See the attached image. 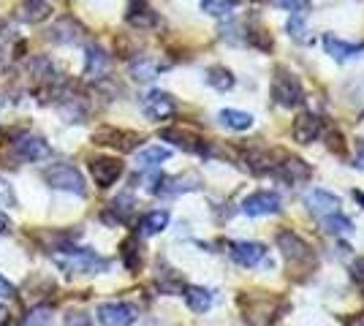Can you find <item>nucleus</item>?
<instances>
[{"mask_svg":"<svg viewBox=\"0 0 364 326\" xmlns=\"http://www.w3.org/2000/svg\"><path fill=\"white\" fill-rule=\"evenodd\" d=\"M350 269H353V272H350L353 278H356V280H364V261H356V264L350 266Z\"/></svg>","mask_w":364,"mask_h":326,"instance_id":"43","label":"nucleus"},{"mask_svg":"<svg viewBox=\"0 0 364 326\" xmlns=\"http://www.w3.org/2000/svg\"><path fill=\"white\" fill-rule=\"evenodd\" d=\"M44 183L55 190H65V193H74V196H87V183L82 177V171L71 166V163H55L44 171Z\"/></svg>","mask_w":364,"mask_h":326,"instance_id":"3","label":"nucleus"},{"mask_svg":"<svg viewBox=\"0 0 364 326\" xmlns=\"http://www.w3.org/2000/svg\"><path fill=\"white\" fill-rule=\"evenodd\" d=\"M283 210V202L277 193H269V190H258V193H250L242 202V212L247 217H264V215H274Z\"/></svg>","mask_w":364,"mask_h":326,"instance_id":"9","label":"nucleus"},{"mask_svg":"<svg viewBox=\"0 0 364 326\" xmlns=\"http://www.w3.org/2000/svg\"><path fill=\"white\" fill-rule=\"evenodd\" d=\"M158 286H161V291H166V294H177V291H182V278L174 275V269H166V272L158 275Z\"/></svg>","mask_w":364,"mask_h":326,"instance_id":"34","label":"nucleus"},{"mask_svg":"<svg viewBox=\"0 0 364 326\" xmlns=\"http://www.w3.org/2000/svg\"><path fill=\"white\" fill-rule=\"evenodd\" d=\"M286 31H289V36L294 41L307 44V41H310V36H307V14H291Z\"/></svg>","mask_w":364,"mask_h":326,"instance_id":"29","label":"nucleus"},{"mask_svg":"<svg viewBox=\"0 0 364 326\" xmlns=\"http://www.w3.org/2000/svg\"><path fill=\"white\" fill-rule=\"evenodd\" d=\"M280 9H286L291 14H307L310 11V0H274Z\"/></svg>","mask_w":364,"mask_h":326,"instance_id":"36","label":"nucleus"},{"mask_svg":"<svg viewBox=\"0 0 364 326\" xmlns=\"http://www.w3.org/2000/svg\"><path fill=\"white\" fill-rule=\"evenodd\" d=\"M14 296H16V288L0 275V299H14Z\"/></svg>","mask_w":364,"mask_h":326,"instance_id":"40","label":"nucleus"},{"mask_svg":"<svg viewBox=\"0 0 364 326\" xmlns=\"http://www.w3.org/2000/svg\"><path fill=\"white\" fill-rule=\"evenodd\" d=\"M356 150H359V158H356V163H353V166H359V169H364V139L356 141Z\"/></svg>","mask_w":364,"mask_h":326,"instance_id":"42","label":"nucleus"},{"mask_svg":"<svg viewBox=\"0 0 364 326\" xmlns=\"http://www.w3.org/2000/svg\"><path fill=\"white\" fill-rule=\"evenodd\" d=\"M95 315H98L101 326H134L136 321V310L125 302H104V305H98Z\"/></svg>","mask_w":364,"mask_h":326,"instance_id":"8","label":"nucleus"},{"mask_svg":"<svg viewBox=\"0 0 364 326\" xmlns=\"http://www.w3.org/2000/svg\"><path fill=\"white\" fill-rule=\"evenodd\" d=\"M131 212H134V199H131V193H122V196H117V199L112 202L104 220H107V223L109 220H112V223H125Z\"/></svg>","mask_w":364,"mask_h":326,"instance_id":"24","label":"nucleus"},{"mask_svg":"<svg viewBox=\"0 0 364 326\" xmlns=\"http://www.w3.org/2000/svg\"><path fill=\"white\" fill-rule=\"evenodd\" d=\"M158 63H152L150 58H139V60L131 63V77L136 79V82H152V79L158 77Z\"/></svg>","mask_w":364,"mask_h":326,"instance_id":"28","label":"nucleus"},{"mask_svg":"<svg viewBox=\"0 0 364 326\" xmlns=\"http://www.w3.org/2000/svg\"><path fill=\"white\" fill-rule=\"evenodd\" d=\"M141 112H144V117H147V120L161 123V120H168V117L177 112V101H174L168 93H164V90H152V93L144 95V101H141Z\"/></svg>","mask_w":364,"mask_h":326,"instance_id":"6","label":"nucleus"},{"mask_svg":"<svg viewBox=\"0 0 364 326\" xmlns=\"http://www.w3.org/2000/svg\"><path fill=\"white\" fill-rule=\"evenodd\" d=\"M329 150L337 153V156H346V153H348V147L343 144V134H340V131H332V134H329Z\"/></svg>","mask_w":364,"mask_h":326,"instance_id":"39","label":"nucleus"},{"mask_svg":"<svg viewBox=\"0 0 364 326\" xmlns=\"http://www.w3.org/2000/svg\"><path fill=\"white\" fill-rule=\"evenodd\" d=\"M0 207H16V196L6 180H0Z\"/></svg>","mask_w":364,"mask_h":326,"instance_id":"38","label":"nucleus"},{"mask_svg":"<svg viewBox=\"0 0 364 326\" xmlns=\"http://www.w3.org/2000/svg\"><path fill=\"white\" fill-rule=\"evenodd\" d=\"M52 259L68 275H98V272H107L112 266L109 259L98 256L90 248H63L58 253H52Z\"/></svg>","mask_w":364,"mask_h":326,"instance_id":"1","label":"nucleus"},{"mask_svg":"<svg viewBox=\"0 0 364 326\" xmlns=\"http://www.w3.org/2000/svg\"><path fill=\"white\" fill-rule=\"evenodd\" d=\"M0 326H16V321L11 318V313L6 305H0Z\"/></svg>","mask_w":364,"mask_h":326,"instance_id":"41","label":"nucleus"},{"mask_svg":"<svg viewBox=\"0 0 364 326\" xmlns=\"http://www.w3.org/2000/svg\"><path fill=\"white\" fill-rule=\"evenodd\" d=\"M274 174H277L280 180H286L289 185H294V183H304V180H310L313 169L304 163L302 158L289 156L283 163H277V166H274Z\"/></svg>","mask_w":364,"mask_h":326,"instance_id":"15","label":"nucleus"},{"mask_svg":"<svg viewBox=\"0 0 364 326\" xmlns=\"http://www.w3.org/2000/svg\"><path fill=\"white\" fill-rule=\"evenodd\" d=\"M207 85L215 87L218 93H226L234 87V74L228 71L226 65H213V68H207Z\"/></svg>","mask_w":364,"mask_h":326,"instance_id":"25","label":"nucleus"},{"mask_svg":"<svg viewBox=\"0 0 364 326\" xmlns=\"http://www.w3.org/2000/svg\"><path fill=\"white\" fill-rule=\"evenodd\" d=\"M277 248L283 250V256H286V261L289 264H304L310 266V261H316V256H313V248L304 242L302 237L296 232H280L277 234Z\"/></svg>","mask_w":364,"mask_h":326,"instance_id":"4","label":"nucleus"},{"mask_svg":"<svg viewBox=\"0 0 364 326\" xmlns=\"http://www.w3.org/2000/svg\"><path fill=\"white\" fill-rule=\"evenodd\" d=\"M245 41H247V44H253V47H258V49H272V36L264 31V28H247Z\"/></svg>","mask_w":364,"mask_h":326,"instance_id":"33","label":"nucleus"},{"mask_svg":"<svg viewBox=\"0 0 364 326\" xmlns=\"http://www.w3.org/2000/svg\"><path fill=\"white\" fill-rule=\"evenodd\" d=\"M291 134H294V139L299 141V144H313V141H318L321 134H323V120H321L318 114H313V112H302V114L294 120Z\"/></svg>","mask_w":364,"mask_h":326,"instance_id":"11","label":"nucleus"},{"mask_svg":"<svg viewBox=\"0 0 364 326\" xmlns=\"http://www.w3.org/2000/svg\"><path fill=\"white\" fill-rule=\"evenodd\" d=\"M220 123L231 128V131H250L253 128V114L250 112H240V109H223L220 114Z\"/></svg>","mask_w":364,"mask_h":326,"instance_id":"23","label":"nucleus"},{"mask_svg":"<svg viewBox=\"0 0 364 326\" xmlns=\"http://www.w3.org/2000/svg\"><path fill=\"white\" fill-rule=\"evenodd\" d=\"M264 256H267V248L261 242H234L231 245V259L240 266H247V269L261 264Z\"/></svg>","mask_w":364,"mask_h":326,"instance_id":"17","label":"nucleus"},{"mask_svg":"<svg viewBox=\"0 0 364 326\" xmlns=\"http://www.w3.org/2000/svg\"><path fill=\"white\" fill-rule=\"evenodd\" d=\"M198 188V177L193 174H185V177H161L155 188H152V193H161V196H180V193H188V190H196Z\"/></svg>","mask_w":364,"mask_h":326,"instance_id":"19","label":"nucleus"},{"mask_svg":"<svg viewBox=\"0 0 364 326\" xmlns=\"http://www.w3.org/2000/svg\"><path fill=\"white\" fill-rule=\"evenodd\" d=\"M49 38L55 44H79L85 38V28L76 22L74 16H60L52 28H49Z\"/></svg>","mask_w":364,"mask_h":326,"instance_id":"12","label":"nucleus"},{"mask_svg":"<svg viewBox=\"0 0 364 326\" xmlns=\"http://www.w3.org/2000/svg\"><path fill=\"white\" fill-rule=\"evenodd\" d=\"M161 139L171 141V144H177V147L188 150V153H198V156L207 153V144H204L201 136L188 134V131H180V128H166V131H161Z\"/></svg>","mask_w":364,"mask_h":326,"instance_id":"18","label":"nucleus"},{"mask_svg":"<svg viewBox=\"0 0 364 326\" xmlns=\"http://www.w3.org/2000/svg\"><path fill=\"white\" fill-rule=\"evenodd\" d=\"M9 232H11V220L0 212V234H9Z\"/></svg>","mask_w":364,"mask_h":326,"instance_id":"44","label":"nucleus"},{"mask_svg":"<svg viewBox=\"0 0 364 326\" xmlns=\"http://www.w3.org/2000/svg\"><path fill=\"white\" fill-rule=\"evenodd\" d=\"M109 65H112V60H109L107 49L98 47V44H87V55H85V77L92 79V82L107 79Z\"/></svg>","mask_w":364,"mask_h":326,"instance_id":"13","label":"nucleus"},{"mask_svg":"<svg viewBox=\"0 0 364 326\" xmlns=\"http://www.w3.org/2000/svg\"><path fill=\"white\" fill-rule=\"evenodd\" d=\"M63 326H92L90 315L82 310H71L68 315H65V321H63Z\"/></svg>","mask_w":364,"mask_h":326,"instance_id":"37","label":"nucleus"},{"mask_svg":"<svg viewBox=\"0 0 364 326\" xmlns=\"http://www.w3.org/2000/svg\"><path fill=\"white\" fill-rule=\"evenodd\" d=\"M22 326H52V308H36Z\"/></svg>","mask_w":364,"mask_h":326,"instance_id":"35","label":"nucleus"},{"mask_svg":"<svg viewBox=\"0 0 364 326\" xmlns=\"http://www.w3.org/2000/svg\"><path fill=\"white\" fill-rule=\"evenodd\" d=\"M323 49H326V55H332L337 63H348V60H353V58H359L364 47H359V44H348V41L337 38V36H332V33H326V36H323Z\"/></svg>","mask_w":364,"mask_h":326,"instance_id":"20","label":"nucleus"},{"mask_svg":"<svg viewBox=\"0 0 364 326\" xmlns=\"http://www.w3.org/2000/svg\"><path fill=\"white\" fill-rule=\"evenodd\" d=\"M122 261H125V266H128L131 272H139V266H141V253H139L136 239H128V242L122 245Z\"/></svg>","mask_w":364,"mask_h":326,"instance_id":"32","label":"nucleus"},{"mask_svg":"<svg viewBox=\"0 0 364 326\" xmlns=\"http://www.w3.org/2000/svg\"><path fill=\"white\" fill-rule=\"evenodd\" d=\"M353 199H356V202H359L364 207V193H353Z\"/></svg>","mask_w":364,"mask_h":326,"instance_id":"45","label":"nucleus"},{"mask_svg":"<svg viewBox=\"0 0 364 326\" xmlns=\"http://www.w3.org/2000/svg\"><path fill=\"white\" fill-rule=\"evenodd\" d=\"M171 156V150L168 147H161V144H155V147H147V150H141L136 156L139 166L141 169H155L161 161H166V158Z\"/></svg>","mask_w":364,"mask_h":326,"instance_id":"27","label":"nucleus"},{"mask_svg":"<svg viewBox=\"0 0 364 326\" xmlns=\"http://www.w3.org/2000/svg\"><path fill=\"white\" fill-rule=\"evenodd\" d=\"M307 207H310L313 215L323 220V217L340 212V199L332 196V193H326V190H321V188H316V190L307 193Z\"/></svg>","mask_w":364,"mask_h":326,"instance_id":"16","label":"nucleus"},{"mask_svg":"<svg viewBox=\"0 0 364 326\" xmlns=\"http://www.w3.org/2000/svg\"><path fill=\"white\" fill-rule=\"evenodd\" d=\"M49 11H52V9H49L46 0H22L16 16H19L22 22H28V25H36V22H44L46 16H49Z\"/></svg>","mask_w":364,"mask_h":326,"instance_id":"21","label":"nucleus"},{"mask_svg":"<svg viewBox=\"0 0 364 326\" xmlns=\"http://www.w3.org/2000/svg\"><path fill=\"white\" fill-rule=\"evenodd\" d=\"M125 19H128V25L136 28V31H150V28L158 25V14L152 11V6L147 0H131Z\"/></svg>","mask_w":364,"mask_h":326,"instance_id":"14","label":"nucleus"},{"mask_svg":"<svg viewBox=\"0 0 364 326\" xmlns=\"http://www.w3.org/2000/svg\"><path fill=\"white\" fill-rule=\"evenodd\" d=\"M321 223H323V229H326L329 234H350V232H353L350 217H346L343 212H334V215L323 217Z\"/></svg>","mask_w":364,"mask_h":326,"instance_id":"30","label":"nucleus"},{"mask_svg":"<svg viewBox=\"0 0 364 326\" xmlns=\"http://www.w3.org/2000/svg\"><path fill=\"white\" fill-rule=\"evenodd\" d=\"M237 0H201V11L210 16H228L234 11Z\"/></svg>","mask_w":364,"mask_h":326,"instance_id":"31","label":"nucleus"},{"mask_svg":"<svg viewBox=\"0 0 364 326\" xmlns=\"http://www.w3.org/2000/svg\"><path fill=\"white\" fill-rule=\"evenodd\" d=\"M272 98L277 107L283 109H296L304 104V87L299 77L289 71V68H274V77H272Z\"/></svg>","mask_w":364,"mask_h":326,"instance_id":"2","label":"nucleus"},{"mask_svg":"<svg viewBox=\"0 0 364 326\" xmlns=\"http://www.w3.org/2000/svg\"><path fill=\"white\" fill-rule=\"evenodd\" d=\"M185 302L193 313H207L213 308V291L201 286H188L185 288Z\"/></svg>","mask_w":364,"mask_h":326,"instance_id":"22","label":"nucleus"},{"mask_svg":"<svg viewBox=\"0 0 364 326\" xmlns=\"http://www.w3.org/2000/svg\"><path fill=\"white\" fill-rule=\"evenodd\" d=\"M92 141L101 144V147H114L120 153H131V150H136L139 144H141V136L134 134V131H120V128L109 125V128H98L92 134Z\"/></svg>","mask_w":364,"mask_h":326,"instance_id":"5","label":"nucleus"},{"mask_svg":"<svg viewBox=\"0 0 364 326\" xmlns=\"http://www.w3.org/2000/svg\"><path fill=\"white\" fill-rule=\"evenodd\" d=\"M90 177L98 188L114 185L122 177V161L120 158H95L90 161Z\"/></svg>","mask_w":364,"mask_h":326,"instance_id":"10","label":"nucleus"},{"mask_svg":"<svg viewBox=\"0 0 364 326\" xmlns=\"http://www.w3.org/2000/svg\"><path fill=\"white\" fill-rule=\"evenodd\" d=\"M168 226V212L166 210H152V212H147V215L141 217V234L144 237H152V234H161L164 229Z\"/></svg>","mask_w":364,"mask_h":326,"instance_id":"26","label":"nucleus"},{"mask_svg":"<svg viewBox=\"0 0 364 326\" xmlns=\"http://www.w3.org/2000/svg\"><path fill=\"white\" fill-rule=\"evenodd\" d=\"M11 156L14 161H28V163H38L44 158L52 156V147L46 144V139L41 136H19L11 147Z\"/></svg>","mask_w":364,"mask_h":326,"instance_id":"7","label":"nucleus"}]
</instances>
